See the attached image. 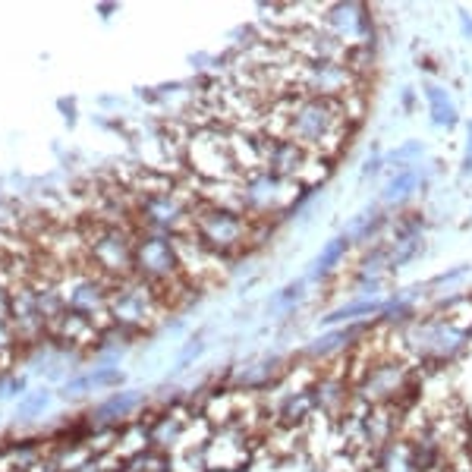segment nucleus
I'll use <instances>...</instances> for the list:
<instances>
[{
  "mask_svg": "<svg viewBox=\"0 0 472 472\" xmlns=\"http://www.w3.org/2000/svg\"><path fill=\"white\" fill-rule=\"evenodd\" d=\"M262 133H274L299 142L312 154L331 161L353 133V120L346 117V104L340 98H312V95H283L274 111L264 117Z\"/></svg>",
  "mask_w": 472,
  "mask_h": 472,
  "instance_id": "f257e3e1",
  "label": "nucleus"
},
{
  "mask_svg": "<svg viewBox=\"0 0 472 472\" xmlns=\"http://www.w3.org/2000/svg\"><path fill=\"white\" fill-rule=\"evenodd\" d=\"M391 353L403 356L410 365L425 372H441L466 359L469 334L447 315L425 312L391 331Z\"/></svg>",
  "mask_w": 472,
  "mask_h": 472,
  "instance_id": "f03ea898",
  "label": "nucleus"
},
{
  "mask_svg": "<svg viewBox=\"0 0 472 472\" xmlns=\"http://www.w3.org/2000/svg\"><path fill=\"white\" fill-rule=\"evenodd\" d=\"M258 221L249 215H243L239 208L230 205H217V202H198L192 211V227L189 236L198 239L211 255L217 258H230L236 252L249 249L258 239Z\"/></svg>",
  "mask_w": 472,
  "mask_h": 472,
  "instance_id": "7ed1b4c3",
  "label": "nucleus"
},
{
  "mask_svg": "<svg viewBox=\"0 0 472 472\" xmlns=\"http://www.w3.org/2000/svg\"><path fill=\"white\" fill-rule=\"evenodd\" d=\"M167 309H170V299L154 283L142 277H126L114 283L107 318H111V328H120V331H145L158 325Z\"/></svg>",
  "mask_w": 472,
  "mask_h": 472,
  "instance_id": "20e7f679",
  "label": "nucleus"
},
{
  "mask_svg": "<svg viewBox=\"0 0 472 472\" xmlns=\"http://www.w3.org/2000/svg\"><path fill=\"white\" fill-rule=\"evenodd\" d=\"M302 196V186L293 183V180H283L277 173L264 170H249L239 177L236 183V208L249 217H268V215H277V211L290 208L296 205Z\"/></svg>",
  "mask_w": 472,
  "mask_h": 472,
  "instance_id": "39448f33",
  "label": "nucleus"
},
{
  "mask_svg": "<svg viewBox=\"0 0 472 472\" xmlns=\"http://www.w3.org/2000/svg\"><path fill=\"white\" fill-rule=\"evenodd\" d=\"M296 92L312 98H350L362 92V76H356L344 60H299Z\"/></svg>",
  "mask_w": 472,
  "mask_h": 472,
  "instance_id": "423d86ee",
  "label": "nucleus"
},
{
  "mask_svg": "<svg viewBox=\"0 0 472 472\" xmlns=\"http://www.w3.org/2000/svg\"><path fill=\"white\" fill-rule=\"evenodd\" d=\"M258 438L252 431H245L243 425H221L211 431L208 444L202 447L205 466L208 472H239L249 466L258 454Z\"/></svg>",
  "mask_w": 472,
  "mask_h": 472,
  "instance_id": "0eeeda50",
  "label": "nucleus"
},
{
  "mask_svg": "<svg viewBox=\"0 0 472 472\" xmlns=\"http://www.w3.org/2000/svg\"><path fill=\"white\" fill-rule=\"evenodd\" d=\"M315 25L328 32L331 38H337L344 48H359V44L375 41L372 16L362 4H328L318 6L315 13Z\"/></svg>",
  "mask_w": 472,
  "mask_h": 472,
  "instance_id": "6e6552de",
  "label": "nucleus"
},
{
  "mask_svg": "<svg viewBox=\"0 0 472 472\" xmlns=\"http://www.w3.org/2000/svg\"><path fill=\"white\" fill-rule=\"evenodd\" d=\"M309 161H312V151L302 148L299 142L283 139V135H274V133H258V167L302 186Z\"/></svg>",
  "mask_w": 472,
  "mask_h": 472,
  "instance_id": "1a4fd4ad",
  "label": "nucleus"
},
{
  "mask_svg": "<svg viewBox=\"0 0 472 472\" xmlns=\"http://www.w3.org/2000/svg\"><path fill=\"white\" fill-rule=\"evenodd\" d=\"M196 416V410H186V406H173V410L161 412V416L148 419V435H151V447L161 454H173V447L180 444L189 419Z\"/></svg>",
  "mask_w": 472,
  "mask_h": 472,
  "instance_id": "9d476101",
  "label": "nucleus"
},
{
  "mask_svg": "<svg viewBox=\"0 0 472 472\" xmlns=\"http://www.w3.org/2000/svg\"><path fill=\"white\" fill-rule=\"evenodd\" d=\"M425 101H429V117L435 126H441V129L460 126V111H457L454 98H450V92L444 86L429 82V86H425Z\"/></svg>",
  "mask_w": 472,
  "mask_h": 472,
  "instance_id": "9b49d317",
  "label": "nucleus"
},
{
  "mask_svg": "<svg viewBox=\"0 0 472 472\" xmlns=\"http://www.w3.org/2000/svg\"><path fill=\"white\" fill-rule=\"evenodd\" d=\"M350 245H353V239L346 236V234H344V236H334L331 243L325 245V252H321V255L312 262V271H309V274H312V277H328V274H331V271L346 258Z\"/></svg>",
  "mask_w": 472,
  "mask_h": 472,
  "instance_id": "f8f14e48",
  "label": "nucleus"
},
{
  "mask_svg": "<svg viewBox=\"0 0 472 472\" xmlns=\"http://www.w3.org/2000/svg\"><path fill=\"white\" fill-rule=\"evenodd\" d=\"M416 186H419V173L412 170V167H403V170H397L387 180L381 198H384V202H406V198L416 192Z\"/></svg>",
  "mask_w": 472,
  "mask_h": 472,
  "instance_id": "ddd939ff",
  "label": "nucleus"
},
{
  "mask_svg": "<svg viewBox=\"0 0 472 472\" xmlns=\"http://www.w3.org/2000/svg\"><path fill=\"white\" fill-rule=\"evenodd\" d=\"M384 309L381 299H359V302H350L344 309H334V312L325 315V325H337V321H353V318H365V315H375Z\"/></svg>",
  "mask_w": 472,
  "mask_h": 472,
  "instance_id": "4468645a",
  "label": "nucleus"
},
{
  "mask_svg": "<svg viewBox=\"0 0 472 472\" xmlns=\"http://www.w3.org/2000/svg\"><path fill=\"white\" fill-rule=\"evenodd\" d=\"M167 469L170 472H208L202 450H173V454H167Z\"/></svg>",
  "mask_w": 472,
  "mask_h": 472,
  "instance_id": "2eb2a0df",
  "label": "nucleus"
},
{
  "mask_svg": "<svg viewBox=\"0 0 472 472\" xmlns=\"http://www.w3.org/2000/svg\"><path fill=\"white\" fill-rule=\"evenodd\" d=\"M419 154H425V145L412 139V142H403L400 148H393L391 158H384V161H387V164H397V170H403V167L410 164L412 158H419Z\"/></svg>",
  "mask_w": 472,
  "mask_h": 472,
  "instance_id": "dca6fc26",
  "label": "nucleus"
},
{
  "mask_svg": "<svg viewBox=\"0 0 472 472\" xmlns=\"http://www.w3.org/2000/svg\"><path fill=\"white\" fill-rule=\"evenodd\" d=\"M384 167H387V161L384 158H381V154H375V158H368L365 161V164H362V180H368V177H378V173L381 170H384Z\"/></svg>",
  "mask_w": 472,
  "mask_h": 472,
  "instance_id": "f3484780",
  "label": "nucleus"
},
{
  "mask_svg": "<svg viewBox=\"0 0 472 472\" xmlns=\"http://www.w3.org/2000/svg\"><path fill=\"white\" fill-rule=\"evenodd\" d=\"M457 16H460L463 35H466V38H472V16H469V10H466V6H460V10H457Z\"/></svg>",
  "mask_w": 472,
  "mask_h": 472,
  "instance_id": "a211bd4d",
  "label": "nucleus"
},
{
  "mask_svg": "<svg viewBox=\"0 0 472 472\" xmlns=\"http://www.w3.org/2000/svg\"><path fill=\"white\" fill-rule=\"evenodd\" d=\"M403 107H406V111L416 107V95H412V88H406V92H403Z\"/></svg>",
  "mask_w": 472,
  "mask_h": 472,
  "instance_id": "6ab92c4d",
  "label": "nucleus"
},
{
  "mask_svg": "<svg viewBox=\"0 0 472 472\" xmlns=\"http://www.w3.org/2000/svg\"><path fill=\"white\" fill-rule=\"evenodd\" d=\"M466 334H469V350H472V325L466 328Z\"/></svg>",
  "mask_w": 472,
  "mask_h": 472,
  "instance_id": "aec40b11",
  "label": "nucleus"
}]
</instances>
